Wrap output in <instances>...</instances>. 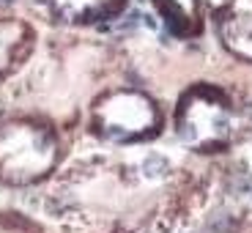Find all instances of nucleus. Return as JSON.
Instances as JSON below:
<instances>
[{"label":"nucleus","mask_w":252,"mask_h":233,"mask_svg":"<svg viewBox=\"0 0 252 233\" xmlns=\"http://www.w3.org/2000/svg\"><path fill=\"white\" fill-rule=\"evenodd\" d=\"M3 31H6V28H0V66H3V61L8 58V52H11V38L3 36Z\"/></svg>","instance_id":"39448f33"},{"label":"nucleus","mask_w":252,"mask_h":233,"mask_svg":"<svg viewBox=\"0 0 252 233\" xmlns=\"http://www.w3.org/2000/svg\"><path fill=\"white\" fill-rule=\"evenodd\" d=\"M178 129H181V137L192 145H214L222 143L230 132V115L220 99L195 94L181 107Z\"/></svg>","instance_id":"7ed1b4c3"},{"label":"nucleus","mask_w":252,"mask_h":233,"mask_svg":"<svg viewBox=\"0 0 252 233\" xmlns=\"http://www.w3.org/2000/svg\"><path fill=\"white\" fill-rule=\"evenodd\" d=\"M96 126L110 140L143 137L157 126V110L140 94H113L96 107Z\"/></svg>","instance_id":"f03ea898"},{"label":"nucleus","mask_w":252,"mask_h":233,"mask_svg":"<svg viewBox=\"0 0 252 233\" xmlns=\"http://www.w3.org/2000/svg\"><path fill=\"white\" fill-rule=\"evenodd\" d=\"M159 8L167 14L173 25L178 28H187L192 19H195V8H197V0H159Z\"/></svg>","instance_id":"20e7f679"},{"label":"nucleus","mask_w":252,"mask_h":233,"mask_svg":"<svg viewBox=\"0 0 252 233\" xmlns=\"http://www.w3.org/2000/svg\"><path fill=\"white\" fill-rule=\"evenodd\" d=\"M58 3H61L63 8H69V11H80V8H82L80 0H58Z\"/></svg>","instance_id":"423d86ee"},{"label":"nucleus","mask_w":252,"mask_h":233,"mask_svg":"<svg viewBox=\"0 0 252 233\" xmlns=\"http://www.w3.org/2000/svg\"><path fill=\"white\" fill-rule=\"evenodd\" d=\"M55 162V140L31 124L0 129V176L11 184H28L44 176Z\"/></svg>","instance_id":"f257e3e1"}]
</instances>
